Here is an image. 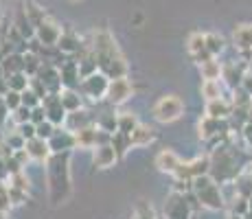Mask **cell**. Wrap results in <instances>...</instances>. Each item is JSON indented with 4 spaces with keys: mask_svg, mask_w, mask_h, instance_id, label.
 <instances>
[{
    "mask_svg": "<svg viewBox=\"0 0 252 219\" xmlns=\"http://www.w3.org/2000/svg\"><path fill=\"white\" fill-rule=\"evenodd\" d=\"M48 145H51L53 154H70L72 149H77L75 134L68 129H57V134L48 140Z\"/></svg>",
    "mask_w": 252,
    "mask_h": 219,
    "instance_id": "4fadbf2b",
    "label": "cell"
},
{
    "mask_svg": "<svg viewBox=\"0 0 252 219\" xmlns=\"http://www.w3.org/2000/svg\"><path fill=\"white\" fill-rule=\"evenodd\" d=\"M200 208L195 195L191 193H176L173 191L164 202V219H193V213Z\"/></svg>",
    "mask_w": 252,
    "mask_h": 219,
    "instance_id": "5b68a950",
    "label": "cell"
},
{
    "mask_svg": "<svg viewBox=\"0 0 252 219\" xmlns=\"http://www.w3.org/2000/svg\"><path fill=\"white\" fill-rule=\"evenodd\" d=\"M138 119L134 112H121L119 116H116V131H121V134H132L134 129L138 127Z\"/></svg>",
    "mask_w": 252,
    "mask_h": 219,
    "instance_id": "484cf974",
    "label": "cell"
},
{
    "mask_svg": "<svg viewBox=\"0 0 252 219\" xmlns=\"http://www.w3.org/2000/svg\"><path fill=\"white\" fill-rule=\"evenodd\" d=\"M246 72H248L246 64H235V62H230V64H224V70H221V79L226 81V86H228L230 90H235V88L241 86V81H244Z\"/></svg>",
    "mask_w": 252,
    "mask_h": 219,
    "instance_id": "5bb4252c",
    "label": "cell"
},
{
    "mask_svg": "<svg viewBox=\"0 0 252 219\" xmlns=\"http://www.w3.org/2000/svg\"><path fill=\"white\" fill-rule=\"evenodd\" d=\"M29 81H31V77L27 75V72H13V75H9L7 77V86H9V90H13V92H22L24 90H29Z\"/></svg>",
    "mask_w": 252,
    "mask_h": 219,
    "instance_id": "1f68e13d",
    "label": "cell"
},
{
    "mask_svg": "<svg viewBox=\"0 0 252 219\" xmlns=\"http://www.w3.org/2000/svg\"><path fill=\"white\" fill-rule=\"evenodd\" d=\"M11 121L16 125H24V123H31V108H27V105H20L18 110L11 112Z\"/></svg>",
    "mask_w": 252,
    "mask_h": 219,
    "instance_id": "f35d334b",
    "label": "cell"
},
{
    "mask_svg": "<svg viewBox=\"0 0 252 219\" xmlns=\"http://www.w3.org/2000/svg\"><path fill=\"white\" fill-rule=\"evenodd\" d=\"M99 127L105 129V131H110V134H114V131H116V116L114 114L101 116V119H99Z\"/></svg>",
    "mask_w": 252,
    "mask_h": 219,
    "instance_id": "ee69618b",
    "label": "cell"
},
{
    "mask_svg": "<svg viewBox=\"0 0 252 219\" xmlns=\"http://www.w3.org/2000/svg\"><path fill=\"white\" fill-rule=\"evenodd\" d=\"M9 187H13V188H20V191H27L29 193V188H31V182H29V175L20 171V173H13V175H9Z\"/></svg>",
    "mask_w": 252,
    "mask_h": 219,
    "instance_id": "d590c367",
    "label": "cell"
},
{
    "mask_svg": "<svg viewBox=\"0 0 252 219\" xmlns=\"http://www.w3.org/2000/svg\"><path fill=\"white\" fill-rule=\"evenodd\" d=\"M221 70H224V64L217 62L215 57L204 62V64H200V75L204 81H221Z\"/></svg>",
    "mask_w": 252,
    "mask_h": 219,
    "instance_id": "d4e9b609",
    "label": "cell"
},
{
    "mask_svg": "<svg viewBox=\"0 0 252 219\" xmlns=\"http://www.w3.org/2000/svg\"><path fill=\"white\" fill-rule=\"evenodd\" d=\"M232 187H235V193L246 199L252 197V169H246L244 173L239 175V178L232 182Z\"/></svg>",
    "mask_w": 252,
    "mask_h": 219,
    "instance_id": "4316f807",
    "label": "cell"
},
{
    "mask_svg": "<svg viewBox=\"0 0 252 219\" xmlns=\"http://www.w3.org/2000/svg\"><path fill=\"white\" fill-rule=\"evenodd\" d=\"M42 64H44V60H42L37 53H31V51L24 53V72H27L29 77H37Z\"/></svg>",
    "mask_w": 252,
    "mask_h": 219,
    "instance_id": "d6a6232c",
    "label": "cell"
},
{
    "mask_svg": "<svg viewBox=\"0 0 252 219\" xmlns=\"http://www.w3.org/2000/svg\"><path fill=\"white\" fill-rule=\"evenodd\" d=\"M248 211H250L248 199L241 197V195H235V197H232V202H230V213H235V215H241V217H244Z\"/></svg>",
    "mask_w": 252,
    "mask_h": 219,
    "instance_id": "60d3db41",
    "label": "cell"
},
{
    "mask_svg": "<svg viewBox=\"0 0 252 219\" xmlns=\"http://www.w3.org/2000/svg\"><path fill=\"white\" fill-rule=\"evenodd\" d=\"M13 158H16V162L24 169V167H27V162L31 160V156L27 154V149H18V152H13Z\"/></svg>",
    "mask_w": 252,
    "mask_h": 219,
    "instance_id": "7dc6e473",
    "label": "cell"
},
{
    "mask_svg": "<svg viewBox=\"0 0 252 219\" xmlns=\"http://www.w3.org/2000/svg\"><path fill=\"white\" fill-rule=\"evenodd\" d=\"M132 94H134V84L127 77H119V79H110L105 99H108L110 105H123L132 99Z\"/></svg>",
    "mask_w": 252,
    "mask_h": 219,
    "instance_id": "9c48e42d",
    "label": "cell"
},
{
    "mask_svg": "<svg viewBox=\"0 0 252 219\" xmlns=\"http://www.w3.org/2000/svg\"><path fill=\"white\" fill-rule=\"evenodd\" d=\"M248 206H250V211H252V197L248 199Z\"/></svg>",
    "mask_w": 252,
    "mask_h": 219,
    "instance_id": "816d5d0a",
    "label": "cell"
},
{
    "mask_svg": "<svg viewBox=\"0 0 252 219\" xmlns=\"http://www.w3.org/2000/svg\"><path fill=\"white\" fill-rule=\"evenodd\" d=\"M60 77H62V86L64 88H75L77 84H81V72H79V64L77 62H64L60 66Z\"/></svg>",
    "mask_w": 252,
    "mask_h": 219,
    "instance_id": "ffe728a7",
    "label": "cell"
},
{
    "mask_svg": "<svg viewBox=\"0 0 252 219\" xmlns=\"http://www.w3.org/2000/svg\"><path fill=\"white\" fill-rule=\"evenodd\" d=\"M129 140H132V147H145V145L156 140V129H154L152 125L140 123L138 127L129 134Z\"/></svg>",
    "mask_w": 252,
    "mask_h": 219,
    "instance_id": "7402d4cb",
    "label": "cell"
},
{
    "mask_svg": "<svg viewBox=\"0 0 252 219\" xmlns=\"http://www.w3.org/2000/svg\"><path fill=\"white\" fill-rule=\"evenodd\" d=\"M180 162H182L180 156L173 152V149H162V152L156 156V167H158V171L169 173V175H173V173L178 171Z\"/></svg>",
    "mask_w": 252,
    "mask_h": 219,
    "instance_id": "e0dca14e",
    "label": "cell"
},
{
    "mask_svg": "<svg viewBox=\"0 0 252 219\" xmlns=\"http://www.w3.org/2000/svg\"><path fill=\"white\" fill-rule=\"evenodd\" d=\"M75 134V143H77V149H96V134H99V127L94 123L88 125V127H81Z\"/></svg>",
    "mask_w": 252,
    "mask_h": 219,
    "instance_id": "d6986e66",
    "label": "cell"
},
{
    "mask_svg": "<svg viewBox=\"0 0 252 219\" xmlns=\"http://www.w3.org/2000/svg\"><path fill=\"white\" fill-rule=\"evenodd\" d=\"M0 219H7V213H2V211H0Z\"/></svg>",
    "mask_w": 252,
    "mask_h": 219,
    "instance_id": "f907efd6",
    "label": "cell"
},
{
    "mask_svg": "<svg viewBox=\"0 0 252 219\" xmlns=\"http://www.w3.org/2000/svg\"><path fill=\"white\" fill-rule=\"evenodd\" d=\"M211 171V156H197L193 160H187V162H180L178 171L173 173L176 180H182V182H193L195 178H202V175H208Z\"/></svg>",
    "mask_w": 252,
    "mask_h": 219,
    "instance_id": "52a82bcc",
    "label": "cell"
},
{
    "mask_svg": "<svg viewBox=\"0 0 252 219\" xmlns=\"http://www.w3.org/2000/svg\"><path fill=\"white\" fill-rule=\"evenodd\" d=\"M241 138H244V143H246V147L252 152V121H248V123L241 127Z\"/></svg>",
    "mask_w": 252,
    "mask_h": 219,
    "instance_id": "bcb514c9",
    "label": "cell"
},
{
    "mask_svg": "<svg viewBox=\"0 0 252 219\" xmlns=\"http://www.w3.org/2000/svg\"><path fill=\"white\" fill-rule=\"evenodd\" d=\"M232 42H235V48L239 53H248L252 51V24H239L232 31Z\"/></svg>",
    "mask_w": 252,
    "mask_h": 219,
    "instance_id": "2e32d148",
    "label": "cell"
},
{
    "mask_svg": "<svg viewBox=\"0 0 252 219\" xmlns=\"http://www.w3.org/2000/svg\"><path fill=\"white\" fill-rule=\"evenodd\" d=\"M241 90L244 92H248V94L252 96V72H246V77H244V81H241Z\"/></svg>",
    "mask_w": 252,
    "mask_h": 219,
    "instance_id": "c3c4849f",
    "label": "cell"
},
{
    "mask_svg": "<svg viewBox=\"0 0 252 219\" xmlns=\"http://www.w3.org/2000/svg\"><path fill=\"white\" fill-rule=\"evenodd\" d=\"M226 219H244V217H241V215H235V213H228V217H226Z\"/></svg>",
    "mask_w": 252,
    "mask_h": 219,
    "instance_id": "681fc988",
    "label": "cell"
},
{
    "mask_svg": "<svg viewBox=\"0 0 252 219\" xmlns=\"http://www.w3.org/2000/svg\"><path fill=\"white\" fill-rule=\"evenodd\" d=\"M13 27H16V31L20 33L24 40H33V37H35V27L29 22V18H27V13H24V9H20V11H18V18H16V22H13Z\"/></svg>",
    "mask_w": 252,
    "mask_h": 219,
    "instance_id": "83f0119b",
    "label": "cell"
},
{
    "mask_svg": "<svg viewBox=\"0 0 252 219\" xmlns=\"http://www.w3.org/2000/svg\"><path fill=\"white\" fill-rule=\"evenodd\" d=\"M24 149H27V154L31 156V160H35V162H42V164H46V162H48V158L53 156L48 140H42V138H33V140H29V143L24 145Z\"/></svg>",
    "mask_w": 252,
    "mask_h": 219,
    "instance_id": "9a60e30c",
    "label": "cell"
},
{
    "mask_svg": "<svg viewBox=\"0 0 252 219\" xmlns=\"http://www.w3.org/2000/svg\"><path fill=\"white\" fill-rule=\"evenodd\" d=\"M108 86H110V79L103 75V72H94V75L86 77L81 79V94L88 96L90 101H101L105 94H108Z\"/></svg>",
    "mask_w": 252,
    "mask_h": 219,
    "instance_id": "ba28073f",
    "label": "cell"
},
{
    "mask_svg": "<svg viewBox=\"0 0 252 219\" xmlns=\"http://www.w3.org/2000/svg\"><path fill=\"white\" fill-rule=\"evenodd\" d=\"M88 125H92V116H90V112H86L84 108H81L77 112H70V114L66 116L64 127L68 131H77L81 127H88Z\"/></svg>",
    "mask_w": 252,
    "mask_h": 219,
    "instance_id": "cb8c5ba5",
    "label": "cell"
},
{
    "mask_svg": "<svg viewBox=\"0 0 252 219\" xmlns=\"http://www.w3.org/2000/svg\"><path fill=\"white\" fill-rule=\"evenodd\" d=\"M22 105H27V108H37V105H42V99L35 94V92L29 88V90H24L22 92Z\"/></svg>",
    "mask_w": 252,
    "mask_h": 219,
    "instance_id": "b9f144b4",
    "label": "cell"
},
{
    "mask_svg": "<svg viewBox=\"0 0 252 219\" xmlns=\"http://www.w3.org/2000/svg\"><path fill=\"white\" fill-rule=\"evenodd\" d=\"M92 53L96 57V66L99 72H103L108 79H119V77H127V62L121 55L119 44L114 35L105 29L92 33Z\"/></svg>",
    "mask_w": 252,
    "mask_h": 219,
    "instance_id": "6da1fadb",
    "label": "cell"
},
{
    "mask_svg": "<svg viewBox=\"0 0 252 219\" xmlns=\"http://www.w3.org/2000/svg\"><path fill=\"white\" fill-rule=\"evenodd\" d=\"M0 48H2V44H0Z\"/></svg>",
    "mask_w": 252,
    "mask_h": 219,
    "instance_id": "11a10c76",
    "label": "cell"
},
{
    "mask_svg": "<svg viewBox=\"0 0 252 219\" xmlns=\"http://www.w3.org/2000/svg\"><path fill=\"white\" fill-rule=\"evenodd\" d=\"M208 156H211V171H208V175H211L220 187L232 184L248 169V162L241 158V149L232 147L228 143L215 147Z\"/></svg>",
    "mask_w": 252,
    "mask_h": 219,
    "instance_id": "7a4b0ae2",
    "label": "cell"
},
{
    "mask_svg": "<svg viewBox=\"0 0 252 219\" xmlns=\"http://www.w3.org/2000/svg\"><path fill=\"white\" fill-rule=\"evenodd\" d=\"M0 152H2V145H0Z\"/></svg>",
    "mask_w": 252,
    "mask_h": 219,
    "instance_id": "db71d44e",
    "label": "cell"
},
{
    "mask_svg": "<svg viewBox=\"0 0 252 219\" xmlns=\"http://www.w3.org/2000/svg\"><path fill=\"white\" fill-rule=\"evenodd\" d=\"M60 101L68 114L84 108V96H79V92H77L75 88H64V90L60 92Z\"/></svg>",
    "mask_w": 252,
    "mask_h": 219,
    "instance_id": "603a6c76",
    "label": "cell"
},
{
    "mask_svg": "<svg viewBox=\"0 0 252 219\" xmlns=\"http://www.w3.org/2000/svg\"><path fill=\"white\" fill-rule=\"evenodd\" d=\"M0 99L4 101V105L9 108V112H13V110H18L22 105V94L20 92H13V90H7V94L4 96H0Z\"/></svg>",
    "mask_w": 252,
    "mask_h": 219,
    "instance_id": "ab89813d",
    "label": "cell"
},
{
    "mask_svg": "<svg viewBox=\"0 0 252 219\" xmlns=\"http://www.w3.org/2000/svg\"><path fill=\"white\" fill-rule=\"evenodd\" d=\"M119 156H116L112 145H101V147L94 149V156H92V162H94L96 169H110L116 164Z\"/></svg>",
    "mask_w": 252,
    "mask_h": 219,
    "instance_id": "ac0fdd59",
    "label": "cell"
},
{
    "mask_svg": "<svg viewBox=\"0 0 252 219\" xmlns=\"http://www.w3.org/2000/svg\"><path fill=\"white\" fill-rule=\"evenodd\" d=\"M70 2H79V0H70Z\"/></svg>",
    "mask_w": 252,
    "mask_h": 219,
    "instance_id": "f5cc1de1",
    "label": "cell"
},
{
    "mask_svg": "<svg viewBox=\"0 0 252 219\" xmlns=\"http://www.w3.org/2000/svg\"><path fill=\"white\" fill-rule=\"evenodd\" d=\"M226 48V40L221 35H217V33H206V51L211 53L213 57H217L220 53H224Z\"/></svg>",
    "mask_w": 252,
    "mask_h": 219,
    "instance_id": "e575fe53",
    "label": "cell"
},
{
    "mask_svg": "<svg viewBox=\"0 0 252 219\" xmlns=\"http://www.w3.org/2000/svg\"><path fill=\"white\" fill-rule=\"evenodd\" d=\"M200 92L204 96V101H215L224 96V84L221 81H202Z\"/></svg>",
    "mask_w": 252,
    "mask_h": 219,
    "instance_id": "f1b7e54d",
    "label": "cell"
},
{
    "mask_svg": "<svg viewBox=\"0 0 252 219\" xmlns=\"http://www.w3.org/2000/svg\"><path fill=\"white\" fill-rule=\"evenodd\" d=\"M18 134L22 136L24 140H33L37 138V129H35V123H24V125H18Z\"/></svg>",
    "mask_w": 252,
    "mask_h": 219,
    "instance_id": "7bdbcfd3",
    "label": "cell"
},
{
    "mask_svg": "<svg viewBox=\"0 0 252 219\" xmlns=\"http://www.w3.org/2000/svg\"><path fill=\"white\" fill-rule=\"evenodd\" d=\"M24 13H27L29 22H31V24H33V27H35V29L40 27V24L44 22V20H48V18H46V11H44V9H42L40 4L31 2V0H29L27 4H24Z\"/></svg>",
    "mask_w": 252,
    "mask_h": 219,
    "instance_id": "f546056e",
    "label": "cell"
},
{
    "mask_svg": "<svg viewBox=\"0 0 252 219\" xmlns=\"http://www.w3.org/2000/svg\"><path fill=\"white\" fill-rule=\"evenodd\" d=\"M57 48H60L64 55H77V53L84 48V44H81L77 33H72V31L66 29V31H62V37H60V42H57Z\"/></svg>",
    "mask_w": 252,
    "mask_h": 219,
    "instance_id": "44dd1931",
    "label": "cell"
},
{
    "mask_svg": "<svg viewBox=\"0 0 252 219\" xmlns=\"http://www.w3.org/2000/svg\"><path fill=\"white\" fill-rule=\"evenodd\" d=\"M132 219H158V217H156V213H154V208L149 206L147 202H140L138 206L134 208Z\"/></svg>",
    "mask_w": 252,
    "mask_h": 219,
    "instance_id": "74e56055",
    "label": "cell"
},
{
    "mask_svg": "<svg viewBox=\"0 0 252 219\" xmlns=\"http://www.w3.org/2000/svg\"><path fill=\"white\" fill-rule=\"evenodd\" d=\"M187 51L191 57L200 55L202 51H206V33H191L187 40Z\"/></svg>",
    "mask_w": 252,
    "mask_h": 219,
    "instance_id": "4dcf8cb0",
    "label": "cell"
},
{
    "mask_svg": "<svg viewBox=\"0 0 252 219\" xmlns=\"http://www.w3.org/2000/svg\"><path fill=\"white\" fill-rule=\"evenodd\" d=\"M154 119L158 123H173L184 114V101L178 94H162L160 99L154 103Z\"/></svg>",
    "mask_w": 252,
    "mask_h": 219,
    "instance_id": "8992f818",
    "label": "cell"
},
{
    "mask_svg": "<svg viewBox=\"0 0 252 219\" xmlns=\"http://www.w3.org/2000/svg\"><path fill=\"white\" fill-rule=\"evenodd\" d=\"M42 105H44V110H46V121H51L53 125H57V127H62V125L66 123L68 112L64 110V105H62L60 94H48L46 99L42 101Z\"/></svg>",
    "mask_w": 252,
    "mask_h": 219,
    "instance_id": "8fae6325",
    "label": "cell"
},
{
    "mask_svg": "<svg viewBox=\"0 0 252 219\" xmlns=\"http://www.w3.org/2000/svg\"><path fill=\"white\" fill-rule=\"evenodd\" d=\"M35 129H37V138H42V140H51L53 136L57 134V125H53L51 121H44V123H40V125H35Z\"/></svg>",
    "mask_w": 252,
    "mask_h": 219,
    "instance_id": "8d00e7d4",
    "label": "cell"
},
{
    "mask_svg": "<svg viewBox=\"0 0 252 219\" xmlns=\"http://www.w3.org/2000/svg\"><path fill=\"white\" fill-rule=\"evenodd\" d=\"M44 121H46V110H44V105H37V108L31 110V123L40 125V123H44Z\"/></svg>",
    "mask_w": 252,
    "mask_h": 219,
    "instance_id": "f6af8a7d",
    "label": "cell"
},
{
    "mask_svg": "<svg viewBox=\"0 0 252 219\" xmlns=\"http://www.w3.org/2000/svg\"><path fill=\"white\" fill-rule=\"evenodd\" d=\"M232 110H235L232 101H230V99H226V96H221V99H215V101H206L204 114H206V116H211V119L228 121L230 116H232Z\"/></svg>",
    "mask_w": 252,
    "mask_h": 219,
    "instance_id": "7c38bea8",
    "label": "cell"
},
{
    "mask_svg": "<svg viewBox=\"0 0 252 219\" xmlns=\"http://www.w3.org/2000/svg\"><path fill=\"white\" fill-rule=\"evenodd\" d=\"M70 154H53L46 162V184L53 204H62L70 193Z\"/></svg>",
    "mask_w": 252,
    "mask_h": 219,
    "instance_id": "3957f363",
    "label": "cell"
},
{
    "mask_svg": "<svg viewBox=\"0 0 252 219\" xmlns=\"http://www.w3.org/2000/svg\"><path fill=\"white\" fill-rule=\"evenodd\" d=\"M193 195H195L197 204L208 211H224L228 206V199L224 197L221 187L211 178V175H202V178L193 180Z\"/></svg>",
    "mask_w": 252,
    "mask_h": 219,
    "instance_id": "277c9868",
    "label": "cell"
},
{
    "mask_svg": "<svg viewBox=\"0 0 252 219\" xmlns=\"http://www.w3.org/2000/svg\"><path fill=\"white\" fill-rule=\"evenodd\" d=\"M114 147V152L119 158H123L125 154L132 149V140H129V136L127 134H121V131H114L112 134V143H110Z\"/></svg>",
    "mask_w": 252,
    "mask_h": 219,
    "instance_id": "836d02e7",
    "label": "cell"
},
{
    "mask_svg": "<svg viewBox=\"0 0 252 219\" xmlns=\"http://www.w3.org/2000/svg\"><path fill=\"white\" fill-rule=\"evenodd\" d=\"M60 37H62V29L57 27L53 20H44L40 27L35 29V40H37V44H42L44 48L57 46Z\"/></svg>",
    "mask_w": 252,
    "mask_h": 219,
    "instance_id": "30bf717a",
    "label": "cell"
}]
</instances>
